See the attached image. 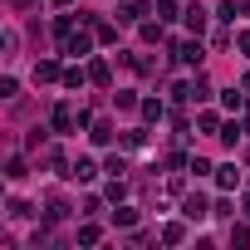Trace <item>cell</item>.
I'll use <instances>...</instances> for the list:
<instances>
[{
	"label": "cell",
	"instance_id": "cell-1",
	"mask_svg": "<svg viewBox=\"0 0 250 250\" xmlns=\"http://www.w3.org/2000/svg\"><path fill=\"white\" fill-rule=\"evenodd\" d=\"M182 211H187V221H206V216H211L201 196H187V206H182Z\"/></svg>",
	"mask_w": 250,
	"mask_h": 250
},
{
	"label": "cell",
	"instance_id": "cell-2",
	"mask_svg": "<svg viewBox=\"0 0 250 250\" xmlns=\"http://www.w3.org/2000/svg\"><path fill=\"white\" fill-rule=\"evenodd\" d=\"M187 30H196V35L206 30V10H201V5H191V10H187Z\"/></svg>",
	"mask_w": 250,
	"mask_h": 250
},
{
	"label": "cell",
	"instance_id": "cell-3",
	"mask_svg": "<svg viewBox=\"0 0 250 250\" xmlns=\"http://www.w3.org/2000/svg\"><path fill=\"white\" fill-rule=\"evenodd\" d=\"M240 15H245L240 0H226V5H221V20H240Z\"/></svg>",
	"mask_w": 250,
	"mask_h": 250
},
{
	"label": "cell",
	"instance_id": "cell-4",
	"mask_svg": "<svg viewBox=\"0 0 250 250\" xmlns=\"http://www.w3.org/2000/svg\"><path fill=\"white\" fill-rule=\"evenodd\" d=\"M206 54H201V44H182V64H201Z\"/></svg>",
	"mask_w": 250,
	"mask_h": 250
},
{
	"label": "cell",
	"instance_id": "cell-5",
	"mask_svg": "<svg viewBox=\"0 0 250 250\" xmlns=\"http://www.w3.org/2000/svg\"><path fill=\"white\" fill-rule=\"evenodd\" d=\"M69 177H74V182H88V177H93V162H83V157H79V162H74V172H69Z\"/></svg>",
	"mask_w": 250,
	"mask_h": 250
},
{
	"label": "cell",
	"instance_id": "cell-6",
	"mask_svg": "<svg viewBox=\"0 0 250 250\" xmlns=\"http://www.w3.org/2000/svg\"><path fill=\"white\" fill-rule=\"evenodd\" d=\"M216 182H221V187H235V182H240V172H235V167H230V162H226V167H221V177H216Z\"/></svg>",
	"mask_w": 250,
	"mask_h": 250
},
{
	"label": "cell",
	"instance_id": "cell-7",
	"mask_svg": "<svg viewBox=\"0 0 250 250\" xmlns=\"http://www.w3.org/2000/svg\"><path fill=\"white\" fill-rule=\"evenodd\" d=\"M113 221H118V226H133V221H138V211H133V206H123V211H113Z\"/></svg>",
	"mask_w": 250,
	"mask_h": 250
}]
</instances>
